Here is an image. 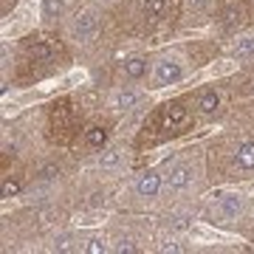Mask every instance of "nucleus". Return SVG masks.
<instances>
[{
	"instance_id": "nucleus-1",
	"label": "nucleus",
	"mask_w": 254,
	"mask_h": 254,
	"mask_svg": "<svg viewBox=\"0 0 254 254\" xmlns=\"http://www.w3.org/2000/svg\"><path fill=\"white\" fill-rule=\"evenodd\" d=\"M48 127H51V138L57 141H68L73 130V108L68 102H60L51 108V116H48Z\"/></svg>"
},
{
	"instance_id": "nucleus-2",
	"label": "nucleus",
	"mask_w": 254,
	"mask_h": 254,
	"mask_svg": "<svg viewBox=\"0 0 254 254\" xmlns=\"http://www.w3.org/2000/svg\"><path fill=\"white\" fill-rule=\"evenodd\" d=\"M187 125H190V110L184 108L181 102H173L161 110V127L167 133H181Z\"/></svg>"
},
{
	"instance_id": "nucleus-3",
	"label": "nucleus",
	"mask_w": 254,
	"mask_h": 254,
	"mask_svg": "<svg viewBox=\"0 0 254 254\" xmlns=\"http://www.w3.org/2000/svg\"><path fill=\"white\" fill-rule=\"evenodd\" d=\"M175 0H141L138 3V11H141V17L155 23V20H164L170 17V9H173Z\"/></svg>"
},
{
	"instance_id": "nucleus-4",
	"label": "nucleus",
	"mask_w": 254,
	"mask_h": 254,
	"mask_svg": "<svg viewBox=\"0 0 254 254\" xmlns=\"http://www.w3.org/2000/svg\"><path fill=\"white\" fill-rule=\"evenodd\" d=\"M96 28H99V20H96V11H91V9L82 11V14H76V20H73V34L79 37L82 43L93 40Z\"/></svg>"
},
{
	"instance_id": "nucleus-5",
	"label": "nucleus",
	"mask_w": 254,
	"mask_h": 254,
	"mask_svg": "<svg viewBox=\"0 0 254 254\" xmlns=\"http://www.w3.org/2000/svg\"><path fill=\"white\" fill-rule=\"evenodd\" d=\"M57 43L54 40H48V37H40V40H31L26 46V51H28V57L31 60H37V63H48V60H54V54H57Z\"/></svg>"
},
{
	"instance_id": "nucleus-6",
	"label": "nucleus",
	"mask_w": 254,
	"mask_h": 254,
	"mask_svg": "<svg viewBox=\"0 0 254 254\" xmlns=\"http://www.w3.org/2000/svg\"><path fill=\"white\" fill-rule=\"evenodd\" d=\"M181 63L175 60H161L155 65V85H173V82L181 79Z\"/></svg>"
},
{
	"instance_id": "nucleus-7",
	"label": "nucleus",
	"mask_w": 254,
	"mask_h": 254,
	"mask_svg": "<svg viewBox=\"0 0 254 254\" xmlns=\"http://www.w3.org/2000/svg\"><path fill=\"white\" fill-rule=\"evenodd\" d=\"M192 167L190 164H178V167H173V170H170V178H167V187H170V190H187V187H190L192 184Z\"/></svg>"
},
{
	"instance_id": "nucleus-8",
	"label": "nucleus",
	"mask_w": 254,
	"mask_h": 254,
	"mask_svg": "<svg viewBox=\"0 0 254 254\" xmlns=\"http://www.w3.org/2000/svg\"><path fill=\"white\" fill-rule=\"evenodd\" d=\"M158 190H161V178L155 173H144L136 181V192L141 198H153V195H158Z\"/></svg>"
},
{
	"instance_id": "nucleus-9",
	"label": "nucleus",
	"mask_w": 254,
	"mask_h": 254,
	"mask_svg": "<svg viewBox=\"0 0 254 254\" xmlns=\"http://www.w3.org/2000/svg\"><path fill=\"white\" fill-rule=\"evenodd\" d=\"M240 20H243V9L237 6L235 0H229L223 6V11H220V23L226 28H235V26H240Z\"/></svg>"
},
{
	"instance_id": "nucleus-10",
	"label": "nucleus",
	"mask_w": 254,
	"mask_h": 254,
	"mask_svg": "<svg viewBox=\"0 0 254 254\" xmlns=\"http://www.w3.org/2000/svg\"><path fill=\"white\" fill-rule=\"evenodd\" d=\"M235 164L240 170H254V141H243L235 153Z\"/></svg>"
},
{
	"instance_id": "nucleus-11",
	"label": "nucleus",
	"mask_w": 254,
	"mask_h": 254,
	"mask_svg": "<svg viewBox=\"0 0 254 254\" xmlns=\"http://www.w3.org/2000/svg\"><path fill=\"white\" fill-rule=\"evenodd\" d=\"M85 144L93 147V150H102V147L108 144V130L99 127V125L88 127V130H85Z\"/></svg>"
},
{
	"instance_id": "nucleus-12",
	"label": "nucleus",
	"mask_w": 254,
	"mask_h": 254,
	"mask_svg": "<svg viewBox=\"0 0 254 254\" xmlns=\"http://www.w3.org/2000/svg\"><path fill=\"white\" fill-rule=\"evenodd\" d=\"M125 73L130 76V79H141L147 73V60L144 57H130L125 63Z\"/></svg>"
},
{
	"instance_id": "nucleus-13",
	"label": "nucleus",
	"mask_w": 254,
	"mask_h": 254,
	"mask_svg": "<svg viewBox=\"0 0 254 254\" xmlns=\"http://www.w3.org/2000/svg\"><path fill=\"white\" fill-rule=\"evenodd\" d=\"M220 99H218V93L215 91H206V93H200V99H198V110L203 113V116H212L215 110H218Z\"/></svg>"
},
{
	"instance_id": "nucleus-14",
	"label": "nucleus",
	"mask_w": 254,
	"mask_h": 254,
	"mask_svg": "<svg viewBox=\"0 0 254 254\" xmlns=\"http://www.w3.org/2000/svg\"><path fill=\"white\" fill-rule=\"evenodd\" d=\"M136 102H138V93L136 91H119L116 96H113V108H116V110H130Z\"/></svg>"
},
{
	"instance_id": "nucleus-15",
	"label": "nucleus",
	"mask_w": 254,
	"mask_h": 254,
	"mask_svg": "<svg viewBox=\"0 0 254 254\" xmlns=\"http://www.w3.org/2000/svg\"><path fill=\"white\" fill-rule=\"evenodd\" d=\"M235 57H237V60H249V57H254V34L252 37H243V40H237Z\"/></svg>"
},
{
	"instance_id": "nucleus-16",
	"label": "nucleus",
	"mask_w": 254,
	"mask_h": 254,
	"mask_svg": "<svg viewBox=\"0 0 254 254\" xmlns=\"http://www.w3.org/2000/svg\"><path fill=\"white\" fill-rule=\"evenodd\" d=\"M220 209H223V215H226V218H235L237 212L243 209V200L237 198V195H226V198L220 200Z\"/></svg>"
},
{
	"instance_id": "nucleus-17",
	"label": "nucleus",
	"mask_w": 254,
	"mask_h": 254,
	"mask_svg": "<svg viewBox=\"0 0 254 254\" xmlns=\"http://www.w3.org/2000/svg\"><path fill=\"white\" fill-rule=\"evenodd\" d=\"M60 173H63V167L57 161H51V164H46L40 173H37V178H43V181H54V178H60Z\"/></svg>"
},
{
	"instance_id": "nucleus-18",
	"label": "nucleus",
	"mask_w": 254,
	"mask_h": 254,
	"mask_svg": "<svg viewBox=\"0 0 254 254\" xmlns=\"http://www.w3.org/2000/svg\"><path fill=\"white\" fill-rule=\"evenodd\" d=\"M119 161H122V150H108V153L102 155V167H105V170L116 167Z\"/></svg>"
},
{
	"instance_id": "nucleus-19",
	"label": "nucleus",
	"mask_w": 254,
	"mask_h": 254,
	"mask_svg": "<svg viewBox=\"0 0 254 254\" xmlns=\"http://www.w3.org/2000/svg\"><path fill=\"white\" fill-rule=\"evenodd\" d=\"M63 11V0H46V14L48 17H54V14H60Z\"/></svg>"
},
{
	"instance_id": "nucleus-20",
	"label": "nucleus",
	"mask_w": 254,
	"mask_h": 254,
	"mask_svg": "<svg viewBox=\"0 0 254 254\" xmlns=\"http://www.w3.org/2000/svg\"><path fill=\"white\" fill-rule=\"evenodd\" d=\"M85 252H91V254H99V252H108V246L102 243V240H91V243L85 246Z\"/></svg>"
},
{
	"instance_id": "nucleus-21",
	"label": "nucleus",
	"mask_w": 254,
	"mask_h": 254,
	"mask_svg": "<svg viewBox=\"0 0 254 254\" xmlns=\"http://www.w3.org/2000/svg\"><path fill=\"white\" fill-rule=\"evenodd\" d=\"M17 192H20V184L17 181H6V184H3V195H6V198L17 195Z\"/></svg>"
},
{
	"instance_id": "nucleus-22",
	"label": "nucleus",
	"mask_w": 254,
	"mask_h": 254,
	"mask_svg": "<svg viewBox=\"0 0 254 254\" xmlns=\"http://www.w3.org/2000/svg\"><path fill=\"white\" fill-rule=\"evenodd\" d=\"M116 252L119 254H133V252H136V246L130 243V240H122V243L116 246Z\"/></svg>"
},
{
	"instance_id": "nucleus-23",
	"label": "nucleus",
	"mask_w": 254,
	"mask_h": 254,
	"mask_svg": "<svg viewBox=\"0 0 254 254\" xmlns=\"http://www.w3.org/2000/svg\"><path fill=\"white\" fill-rule=\"evenodd\" d=\"M206 6H209V0H192V9H206Z\"/></svg>"
},
{
	"instance_id": "nucleus-24",
	"label": "nucleus",
	"mask_w": 254,
	"mask_h": 254,
	"mask_svg": "<svg viewBox=\"0 0 254 254\" xmlns=\"http://www.w3.org/2000/svg\"><path fill=\"white\" fill-rule=\"evenodd\" d=\"M252 3H254V0H252Z\"/></svg>"
}]
</instances>
